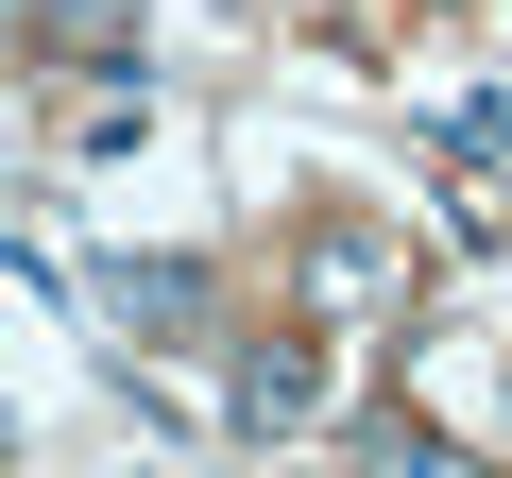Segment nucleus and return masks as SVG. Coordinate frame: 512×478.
Masks as SVG:
<instances>
[{
  "label": "nucleus",
  "mask_w": 512,
  "mask_h": 478,
  "mask_svg": "<svg viewBox=\"0 0 512 478\" xmlns=\"http://www.w3.org/2000/svg\"><path fill=\"white\" fill-rule=\"evenodd\" d=\"M308 291H325V308H393V239H376V222H325V239H308Z\"/></svg>",
  "instance_id": "nucleus-2"
},
{
  "label": "nucleus",
  "mask_w": 512,
  "mask_h": 478,
  "mask_svg": "<svg viewBox=\"0 0 512 478\" xmlns=\"http://www.w3.org/2000/svg\"><path fill=\"white\" fill-rule=\"evenodd\" d=\"M103 308H120L137 342H171V325L205 308V274H188V257H120V274H103Z\"/></svg>",
  "instance_id": "nucleus-3"
},
{
  "label": "nucleus",
  "mask_w": 512,
  "mask_h": 478,
  "mask_svg": "<svg viewBox=\"0 0 512 478\" xmlns=\"http://www.w3.org/2000/svg\"><path fill=\"white\" fill-rule=\"evenodd\" d=\"M239 427H256V444L325 427V342H256V359H239Z\"/></svg>",
  "instance_id": "nucleus-1"
}]
</instances>
